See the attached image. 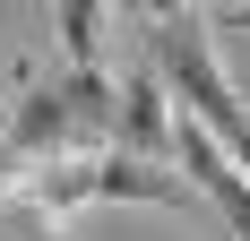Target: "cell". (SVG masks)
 I'll use <instances>...</instances> for the list:
<instances>
[{"instance_id": "obj_1", "label": "cell", "mask_w": 250, "mask_h": 241, "mask_svg": "<svg viewBox=\"0 0 250 241\" xmlns=\"http://www.w3.org/2000/svg\"><path fill=\"white\" fill-rule=\"evenodd\" d=\"M18 198L69 216V207H207L190 190L181 164H155V155H129V146H95V155H61V164H35L26 181H9Z\"/></svg>"}, {"instance_id": "obj_3", "label": "cell", "mask_w": 250, "mask_h": 241, "mask_svg": "<svg viewBox=\"0 0 250 241\" xmlns=\"http://www.w3.org/2000/svg\"><path fill=\"white\" fill-rule=\"evenodd\" d=\"M147 52H155V69H164V86L225 138V155L242 164V181H250V112H242V95L225 86V69H216L207 26L190 18V9H181V18H155V26H147Z\"/></svg>"}, {"instance_id": "obj_9", "label": "cell", "mask_w": 250, "mask_h": 241, "mask_svg": "<svg viewBox=\"0 0 250 241\" xmlns=\"http://www.w3.org/2000/svg\"><path fill=\"white\" fill-rule=\"evenodd\" d=\"M225 26H233V35L250 43V0H233V9H225Z\"/></svg>"}, {"instance_id": "obj_2", "label": "cell", "mask_w": 250, "mask_h": 241, "mask_svg": "<svg viewBox=\"0 0 250 241\" xmlns=\"http://www.w3.org/2000/svg\"><path fill=\"white\" fill-rule=\"evenodd\" d=\"M112 120H121L112 78H104V69H69V78H35V86H18L0 138L18 146L26 172H35V164H61V155H95V146H112Z\"/></svg>"}, {"instance_id": "obj_4", "label": "cell", "mask_w": 250, "mask_h": 241, "mask_svg": "<svg viewBox=\"0 0 250 241\" xmlns=\"http://www.w3.org/2000/svg\"><path fill=\"white\" fill-rule=\"evenodd\" d=\"M173 164L190 172V190H199L207 207L225 216V233H233V241H250V181H242V164L225 155V138H216V129H207L190 103L173 112Z\"/></svg>"}, {"instance_id": "obj_5", "label": "cell", "mask_w": 250, "mask_h": 241, "mask_svg": "<svg viewBox=\"0 0 250 241\" xmlns=\"http://www.w3.org/2000/svg\"><path fill=\"white\" fill-rule=\"evenodd\" d=\"M112 146L173 164V86H164V69H155V60L121 78V120H112Z\"/></svg>"}, {"instance_id": "obj_7", "label": "cell", "mask_w": 250, "mask_h": 241, "mask_svg": "<svg viewBox=\"0 0 250 241\" xmlns=\"http://www.w3.org/2000/svg\"><path fill=\"white\" fill-rule=\"evenodd\" d=\"M121 9H129V18H147V26H155V18H181L190 0H121Z\"/></svg>"}, {"instance_id": "obj_6", "label": "cell", "mask_w": 250, "mask_h": 241, "mask_svg": "<svg viewBox=\"0 0 250 241\" xmlns=\"http://www.w3.org/2000/svg\"><path fill=\"white\" fill-rule=\"evenodd\" d=\"M61 52L69 69H104V0H61Z\"/></svg>"}, {"instance_id": "obj_8", "label": "cell", "mask_w": 250, "mask_h": 241, "mask_svg": "<svg viewBox=\"0 0 250 241\" xmlns=\"http://www.w3.org/2000/svg\"><path fill=\"white\" fill-rule=\"evenodd\" d=\"M9 181H26V155H18L9 138H0V190H9Z\"/></svg>"}]
</instances>
